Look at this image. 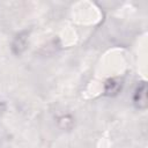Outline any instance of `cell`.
Instances as JSON below:
<instances>
[{
    "label": "cell",
    "mask_w": 148,
    "mask_h": 148,
    "mask_svg": "<svg viewBox=\"0 0 148 148\" xmlns=\"http://www.w3.org/2000/svg\"><path fill=\"white\" fill-rule=\"evenodd\" d=\"M134 104L139 109L147 108V84L146 82H141L135 90L134 94Z\"/></svg>",
    "instance_id": "obj_1"
},
{
    "label": "cell",
    "mask_w": 148,
    "mask_h": 148,
    "mask_svg": "<svg viewBox=\"0 0 148 148\" xmlns=\"http://www.w3.org/2000/svg\"><path fill=\"white\" fill-rule=\"evenodd\" d=\"M25 46H27V35L20 34L13 43V51L15 54H20L25 49Z\"/></svg>",
    "instance_id": "obj_2"
},
{
    "label": "cell",
    "mask_w": 148,
    "mask_h": 148,
    "mask_svg": "<svg viewBox=\"0 0 148 148\" xmlns=\"http://www.w3.org/2000/svg\"><path fill=\"white\" fill-rule=\"evenodd\" d=\"M120 88H121V83H120L118 80H116V79H111V80H109L108 83H106L105 92H106L108 95H116V94L119 91Z\"/></svg>",
    "instance_id": "obj_3"
}]
</instances>
